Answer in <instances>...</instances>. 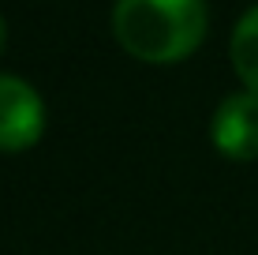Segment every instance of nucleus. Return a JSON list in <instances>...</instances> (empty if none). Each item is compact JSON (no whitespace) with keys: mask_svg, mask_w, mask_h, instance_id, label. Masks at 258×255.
<instances>
[{"mask_svg":"<svg viewBox=\"0 0 258 255\" xmlns=\"http://www.w3.org/2000/svg\"><path fill=\"white\" fill-rule=\"evenodd\" d=\"M206 0H116L112 34L146 64H180L206 38Z\"/></svg>","mask_w":258,"mask_h":255,"instance_id":"obj_1","label":"nucleus"},{"mask_svg":"<svg viewBox=\"0 0 258 255\" xmlns=\"http://www.w3.org/2000/svg\"><path fill=\"white\" fill-rule=\"evenodd\" d=\"M45 135V101L26 79L0 75V154H23Z\"/></svg>","mask_w":258,"mask_h":255,"instance_id":"obj_2","label":"nucleus"},{"mask_svg":"<svg viewBox=\"0 0 258 255\" xmlns=\"http://www.w3.org/2000/svg\"><path fill=\"white\" fill-rule=\"evenodd\" d=\"M213 150L232 162H254L258 158V94L239 90L221 98L210 120Z\"/></svg>","mask_w":258,"mask_h":255,"instance_id":"obj_3","label":"nucleus"},{"mask_svg":"<svg viewBox=\"0 0 258 255\" xmlns=\"http://www.w3.org/2000/svg\"><path fill=\"white\" fill-rule=\"evenodd\" d=\"M228 53H232V68H236L239 83L251 94H258V4L239 15Z\"/></svg>","mask_w":258,"mask_h":255,"instance_id":"obj_4","label":"nucleus"},{"mask_svg":"<svg viewBox=\"0 0 258 255\" xmlns=\"http://www.w3.org/2000/svg\"><path fill=\"white\" fill-rule=\"evenodd\" d=\"M4 41H8V26H4V19H0V53H4Z\"/></svg>","mask_w":258,"mask_h":255,"instance_id":"obj_5","label":"nucleus"}]
</instances>
